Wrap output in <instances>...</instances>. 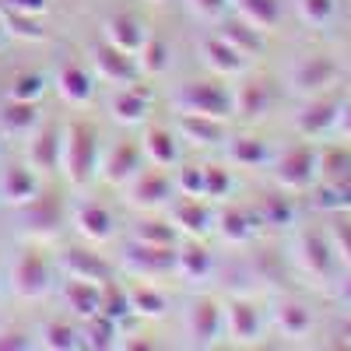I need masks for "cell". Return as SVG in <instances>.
Instances as JSON below:
<instances>
[{
	"label": "cell",
	"instance_id": "1",
	"mask_svg": "<svg viewBox=\"0 0 351 351\" xmlns=\"http://www.w3.org/2000/svg\"><path fill=\"white\" fill-rule=\"evenodd\" d=\"M60 169L74 186H84L99 169V141L84 123H67L60 130Z\"/></svg>",
	"mask_w": 351,
	"mask_h": 351
},
{
	"label": "cell",
	"instance_id": "2",
	"mask_svg": "<svg viewBox=\"0 0 351 351\" xmlns=\"http://www.w3.org/2000/svg\"><path fill=\"white\" fill-rule=\"evenodd\" d=\"M180 112H197V116H211V120H228L232 116V92L221 88L218 81H190L180 88L176 95Z\"/></svg>",
	"mask_w": 351,
	"mask_h": 351
},
{
	"label": "cell",
	"instance_id": "3",
	"mask_svg": "<svg viewBox=\"0 0 351 351\" xmlns=\"http://www.w3.org/2000/svg\"><path fill=\"white\" fill-rule=\"evenodd\" d=\"M274 180L281 190L288 193H306L316 180V152L309 148V144H299V148H288L281 158H278V169H274Z\"/></svg>",
	"mask_w": 351,
	"mask_h": 351
},
{
	"label": "cell",
	"instance_id": "4",
	"mask_svg": "<svg viewBox=\"0 0 351 351\" xmlns=\"http://www.w3.org/2000/svg\"><path fill=\"white\" fill-rule=\"evenodd\" d=\"M11 288L21 299H43L49 291V267L36 250H25L11 263Z\"/></svg>",
	"mask_w": 351,
	"mask_h": 351
},
{
	"label": "cell",
	"instance_id": "5",
	"mask_svg": "<svg viewBox=\"0 0 351 351\" xmlns=\"http://www.w3.org/2000/svg\"><path fill=\"white\" fill-rule=\"evenodd\" d=\"M295 260H299V267L306 274H313V278H330L334 274V263H337L330 239L324 236V232H313V228L299 232V239H295Z\"/></svg>",
	"mask_w": 351,
	"mask_h": 351
},
{
	"label": "cell",
	"instance_id": "6",
	"mask_svg": "<svg viewBox=\"0 0 351 351\" xmlns=\"http://www.w3.org/2000/svg\"><path fill=\"white\" fill-rule=\"evenodd\" d=\"M341 77L337 64L330 60V56L316 53V56H306V60L295 64V71H291V88L302 95H324L327 88H334Z\"/></svg>",
	"mask_w": 351,
	"mask_h": 351
},
{
	"label": "cell",
	"instance_id": "7",
	"mask_svg": "<svg viewBox=\"0 0 351 351\" xmlns=\"http://www.w3.org/2000/svg\"><path fill=\"white\" fill-rule=\"evenodd\" d=\"M172 260H176V246H144V243H130L127 253H123V267L148 281V278H158L165 271H172Z\"/></svg>",
	"mask_w": 351,
	"mask_h": 351
},
{
	"label": "cell",
	"instance_id": "8",
	"mask_svg": "<svg viewBox=\"0 0 351 351\" xmlns=\"http://www.w3.org/2000/svg\"><path fill=\"white\" fill-rule=\"evenodd\" d=\"M127 186H130L127 200L134 204V208H144V211H158V208H165V204L172 200V190H176L169 176H162V172H144V169L134 176Z\"/></svg>",
	"mask_w": 351,
	"mask_h": 351
},
{
	"label": "cell",
	"instance_id": "9",
	"mask_svg": "<svg viewBox=\"0 0 351 351\" xmlns=\"http://www.w3.org/2000/svg\"><path fill=\"white\" fill-rule=\"evenodd\" d=\"M152 109V92L148 88H141V84H123V88H116L112 99H109V112H112V120L116 123H123V127H137L144 123V116H148Z\"/></svg>",
	"mask_w": 351,
	"mask_h": 351
},
{
	"label": "cell",
	"instance_id": "10",
	"mask_svg": "<svg viewBox=\"0 0 351 351\" xmlns=\"http://www.w3.org/2000/svg\"><path fill=\"white\" fill-rule=\"evenodd\" d=\"M337 112H341V99H327V95H313L302 112L295 116V127L302 137H324L337 127Z\"/></svg>",
	"mask_w": 351,
	"mask_h": 351
},
{
	"label": "cell",
	"instance_id": "11",
	"mask_svg": "<svg viewBox=\"0 0 351 351\" xmlns=\"http://www.w3.org/2000/svg\"><path fill=\"white\" fill-rule=\"evenodd\" d=\"M172 225L176 232H186L190 239H204L215 228V215L200 204V197H183L172 204Z\"/></svg>",
	"mask_w": 351,
	"mask_h": 351
},
{
	"label": "cell",
	"instance_id": "12",
	"mask_svg": "<svg viewBox=\"0 0 351 351\" xmlns=\"http://www.w3.org/2000/svg\"><path fill=\"white\" fill-rule=\"evenodd\" d=\"M221 319H225L228 337H236L239 344L256 341V337H260V327H263V319H260L256 306L246 302V299H232V302L221 309Z\"/></svg>",
	"mask_w": 351,
	"mask_h": 351
},
{
	"label": "cell",
	"instance_id": "13",
	"mask_svg": "<svg viewBox=\"0 0 351 351\" xmlns=\"http://www.w3.org/2000/svg\"><path fill=\"white\" fill-rule=\"evenodd\" d=\"M102 36H106L109 46H116V49H123V53L134 56L144 46V39H148V28H144V21L134 18V14H112L102 25Z\"/></svg>",
	"mask_w": 351,
	"mask_h": 351
},
{
	"label": "cell",
	"instance_id": "14",
	"mask_svg": "<svg viewBox=\"0 0 351 351\" xmlns=\"http://www.w3.org/2000/svg\"><path fill=\"white\" fill-rule=\"evenodd\" d=\"M39 197V180L32 169L25 165H8L0 172V200L11 204V208H21V204L36 200Z\"/></svg>",
	"mask_w": 351,
	"mask_h": 351
},
{
	"label": "cell",
	"instance_id": "15",
	"mask_svg": "<svg viewBox=\"0 0 351 351\" xmlns=\"http://www.w3.org/2000/svg\"><path fill=\"white\" fill-rule=\"evenodd\" d=\"M186 330L193 337V344H215L225 330V319H221V309L211 302V299H200L190 306V316H186Z\"/></svg>",
	"mask_w": 351,
	"mask_h": 351
},
{
	"label": "cell",
	"instance_id": "16",
	"mask_svg": "<svg viewBox=\"0 0 351 351\" xmlns=\"http://www.w3.org/2000/svg\"><path fill=\"white\" fill-rule=\"evenodd\" d=\"M21 225L28 232H36V236L49 239L53 232L60 228V204H56L53 197H46V193H39L36 200L21 204Z\"/></svg>",
	"mask_w": 351,
	"mask_h": 351
},
{
	"label": "cell",
	"instance_id": "17",
	"mask_svg": "<svg viewBox=\"0 0 351 351\" xmlns=\"http://www.w3.org/2000/svg\"><path fill=\"white\" fill-rule=\"evenodd\" d=\"M74 225H77V232L88 243H109L112 228H116L109 208H102V204H95V200H84L81 208L74 211Z\"/></svg>",
	"mask_w": 351,
	"mask_h": 351
},
{
	"label": "cell",
	"instance_id": "18",
	"mask_svg": "<svg viewBox=\"0 0 351 351\" xmlns=\"http://www.w3.org/2000/svg\"><path fill=\"white\" fill-rule=\"evenodd\" d=\"M64 271L67 278H81V281H95V285H106L112 281V267L92 250H67L64 253Z\"/></svg>",
	"mask_w": 351,
	"mask_h": 351
},
{
	"label": "cell",
	"instance_id": "19",
	"mask_svg": "<svg viewBox=\"0 0 351 351\" xmlns=\"http://www.w3.org/2000/svg\"><path fill=\"white\" fill-rule=\"evenodd\" d=\"M204 60H208V67L221 77H236V74L246 71V56L236 46H228L221 36L204 39Z\"/></svg>",
	"mask_w": 351,
	"mask_h": 351
},
{
	"label": "cell",
	"instance_id": "20",
	"mask_svg": "<svg viewBox=\"0 0 351 351\" xmlns=\"http://www.w3.org/2000/svg\"><path fill=\"white\" fill-rule=\"evenodd\" d=\"M56 92H60V99L71 102V106H84L95 95V81L84 67L67 64V67H60V74H56Z\"/></svg>",
	"mask_w": 351,
	"mask_h": 351
},
{
	"label": "cell",
	"instance_id": "21",
	"mask_svg": "<svg viewBox=\"0 0 351 351\" xmlns=\"http://www.w3.org/2000/svg\"><path fill=\"white\" fill-rule=\"evenodd\" d=\"M137 172H141V148H134V144L112 148L109 158L102 162V176H106V183H112V186H127Z\"/></svg>",
	"mask_w": 351,
	"mask_h": 351
},
{
	"label": "cell",
	"instance_id": "22",
	"mask_svg": "<svg viewBox=\"0 0 351 351\" xmlns=\"http://www.w3.org/2000/svg\"><path fill=\"white\" fill-rule=\"evenodd\" d=\"M95 67L106 81H116V84H127L134 81V56L123 53V49H116L109 43L95 46Z\"/></svg>",
	"mask_w": 351,
	"mask_h": 351
},
{
	"label": "cell",
	"instance_id": "23",
	"mask_svg": "<svg viewBox=\"0 0 351 351\" xmlns=\"http://www.w3.org/2000/svg\"><path fill=\"white\" fill-rule=\"evenodd\" d=\"M180 134L193 144H221L225 141V120H211V116H197V112H180Z\"/></svg>",
	"mask_w": 351,
	"mask_h": 351
},
{
	"label": "cell",
	"instance_id": "24",
	"mask_svg": "<svg viewBox=\"0 0 351 351\" xmlns=\"http://www.w3.org/2000/svg\"><path fill=\"white\" fill-rule=\"evenodd\" d=\"M28 158H32V165L43 169V172L60 169V130H56V127H43L32 137V144H28Z\"/></svg>",
	"mask_w": 351,
	"mask_h": 351
},
{
	"label": "cell",
	"instance_id": "25",
	"mask_svg": "<svg viewBox=\"0 0 351 351\" xmlns=\"http://www.w3.org/2000/svg\"><path fill=\"white\" fill-rule=\"evenodd\" d=\"M172 271L180 274L183 281H204V278L211 274V253L204 250V246H197V243H190L183 250H176Z\"/></svg>",
	"mask_w": 351,
	"mask_h": 351
},
{
	"label": "cell",
	"instance_id": "26",
	"mask_svg": "<svg viewBox=\"0 0 351 351\" xmlns=\"http://www.w3.org/2000/svg\"><path fill=\"white\" fill-rule=\"evenodd\" d=\"M141 155L162 169V165H172L180 158V148H176V141L165 127H148L144 130V141H141Z\"/></svg>",
	"mask_w": 351,
	"mask_h": 351
},
{
	"label": "cell",
	"instance_id": "27",
	"mask_svg": "<svg viewBox=\"0 0 351 351\" xmlns=\"http://www.w3.org/2000/svg\"><path fill=\"white\" fill-rule=\"evenodd\" d=\"M0 127L8 134H32L39 127V106L21 102V99H8L4 109H0Z\"/></svg>",
	"mask_w": 351,
	"mask_h": 351
},
{
	"label": "cell",
	"instance_id": "28",
	"mask_svg": "<svg viewBox=\"0 0 351 351\" xmlns=\"http://www.w3.org/2000/svg\"><path fill=\"white\" fill-rule=\"evenodd\" d=\"M64 299H67V306L77 313V316H95L99 313V299H102V285H95V281H81V278H71L67 285H64Z\"/></svg>",
	"mask_w": 351,
	"mask_h": 351
},
{
	"label": "cell",
	"instance_id": "29",
	"mask_svg": "<svg viewBox=\"0 0 351 351\" xmlns=\"http://www.w3.org/2000/svg\"><path fill=\"white\" fill-rule=\"evenodd\" d=\"M267 106H271V92L263 81H246L232 92V112L239 116H263Z\"/></svg>",
	"mask_w": 351,
	"mask_h": 351
},
{
	"label": "cell",
	"instance_id": "30",
	"mask_svg": "<svg viewBox=\"0 0 351 351\" xmlns=\"http://www.w3.org/2000/svg\"><path fill=\"white\" fill-rule=\"evenodd\" d=\"M218 232H221V239L232 243V246H243L253 239V232H256V218L243 208H228L221 218H218Z\"/></svg>",
	"mask_w": 351,
	"mask_h": 351
},
{
	"label": "cell",
	"instance_id": "31",
	"mask_svg": "<svg viewBox=\"0 0 351 351\" xmlns=\"http://www.w3.org/2000/svg\"><path fill=\"white\" fill-rule=\"evenodd\" d=\"M232 4H236L239 18H243L246 25L260 28V32L274 28L278 18H281V4H278V0H232Z\"/></svg>",
	"mask_w": 351,
	"mask_h": 351
},
{
	"label": "cell",
	"instance_id": "32",
	"mask_svg": "<svg viewBox=\"0 0 351 351\" xmlns=\"http://www.w3.org/2000/svg\"><path fill=\"white\" fill-rule=\"evenodd\" d=\"M316 172L324 183H344L351 180V152L348 148H324L316 152Z\"/></svg>",
	"mask_w": 351,
	"mask_h": 351
},
{
	"label": "cell",
	"instance_id": "33",
	"mask_svg": "<svg viewBox=\"0 0 351 351\" xmlns=\"http://www.w3.org/2000/svg\"><path fill=\"white\" fill-rule=\"evenodd\" d=\"M127 295H130V313L134 316H148V319H158V316H165V309H169V299L162 295L158 288H152V285H134V288H127Z\"/></svg>",
	"mask_w": 351,
	"mask_h": 351
},
{
	"label": "cell",
	"instance_id": "34",
	"mask_svg": "<svg viewBox=\"0 0 351 351\" xmlns=\"http://www.w3.org/2000/svg\"><path fill=\"white\" fill-rule=\"evenodd\" d=\"M218 36L228 43V46H236L243 56H253V53H260L263 49V39H260V28H253V25H246L243 18L239 21H225L221 28H218Z\"/></svg>",
	"mask_w": 351,
	"mask_h": 351
},
{
	"label": "cell",
	"instance_id": "35",
	"mask_svg": "<svg viewBox=\"0 0 351 351\" xmlns=\"http://www.w3.org/2000/svg\"><path fill=\"white\" fill-rule=\"evenodd\" d=\"M228 158L236 162V165H243V169H256V165L267 162L271 155H267V144H263L260 137L243 134V137H232L228 141Z\"/></svg>",
	"mask_w": 351,
	"mask_h": 351
},
{
	"label": "cell",
	"instance_id": "36",
	"mask_svg": "<svg viewBox=\"0 0 351 351\" xmlns=\"http://www.w3.org/2000/svg\"><path fill=\"white\" fill-rule=\"evenodd\" d=\"M278 330L285 337H306L313 330V313L302 302H281L278 306Z\"/></svg>",
	"mask_w": 351,
	"mask_h": 351
},
{
	"label": "cell",
	"instance_id": "37",
	"mask_svg": "<svg viewBox=\"0 0 351 351\" xmlns=\"http://www.w3.org/2000/svg\"><path fill=\"white\" fill-rule=\"evenodd\" d=\"M313 204L319 211H330V215H351V180L344 183H324L316 190Z\"/></svg>",
	"mask_w": 351,
	"mask_h": 351
},
{
	"label": "cell",
	"instance_id": "38",
	"mask_svg": "<svg viewBox=\"0 0 351 351\" xmlns=\"http://www.w3.org/2000/svg\"><path fill=\"white\" fill-rule=\"evenodd\" d=\"M134 56H137V67L148 74V77H158V74L169 71V46H165V39L148 36V39H144V46Z\"/></svg>",
	"mask_w": 351,
	"mask_h": 351
},
{
	"label": "cell",
	"instance_id": "39",
	"mask_svg": "<svg viewBox=\"0 0 351 351\" xmlns=\"http://www.w3.org/2000/svg\"><path fill=\"white\" fill-rule=\"evenodd\" d=\"M4 32L14 36V39H25V43H43L46 39V28L36 14H14V11H4Z\"/></svg>",
	"mask_w": 351,
	"mask_h": 351
},
{
	"label": "cell",
	"instance_id": "40",
	"mask_svg": "<svg viewBox=\"0 0 351 351\" xmlns=\"http://www.w3.org/2000/svg\"><path fill=\"white\" fill-rule=\"evenodd\" d=\"M134 243H144V246H176V225L172 221H137L134 225Z\"/></svg>",
	"mask_w": 351,
	"mask_h": 351
},
{
	"label": "cell",
	"instance_id": "41",
	"mask_svg": "<svg viewBox=\"0 0 351 351\" xmlns=\"http://www.w3.org/2000/svg\"><path fill=\"white\" fill-rule=\"evenodd\" d=\"M116 319L95 313V316H88V327H84V344L88 348H95V351H106V348H116Z\"/></svg>",
	"mask_w": 351,
	"mask_h": 351
},
{
	"label": "cell",
	"instance_id": "42",
	"mask_svg": "<svg viewBox=\"0 0 351 351\" xmlns=\"http://www.w3.org/2000/svg\"><path fill=\"white\" fill-rule=\"evenodd\" d=\"M99 313L109 316V319H116V324H120V319H127V316H134V313H130V295H127V288L106 281V285H102V299H99Z\"/></svg>",
	"mask_w": 351,
	"mask_h": 351
},
{
	"label": "cell",
	"instance_id": "43",
	"mask_svg": "<svg viewBox=\"0 0 351 351\" xmlns=\"http://www.w3.org/2000/svg\"><path fill=\"white\" fill-rule=\"evenodd\" d=\"M299 18L313 28H327L337 18V0H299Z\"/></svg>",
	"mask_w": 351,
	"mask_h": 351
},
{
	"label": "cell",
	"instance_id": "44",
	"mask_svg": "<svg viewBox=\"0 0 351 351\" xmlns=\"http://www.w3.org/2000/svg\"><path fill=\"white\" fill-rule=\"evenodd\" d=\"M43 77L39 74H14L11 77V84H8V99H21V102H39V95H43Z\"/></svg>",
	"mask_w": 351,
	"mask_h": 351
},
{
	"label": "cell",
	"instance_id": "45",
	"mask_svg": "<svg viewBox=\"0 0 351 351\" xmlns=\"http://www.w3.org/2000/svg\"><path fill=\"white\" fill-rule=\"evenodd\" d=\"M81 341H77V330L67 327V324H46L43 330V348L49 351H74Z\"/></svg>",
	"mask_w": 351,
	"mask_h": 351
},
{
	"label": "cell",
	"instance_id": "46",
	"mask_svg": "<svg viewBox=\"0 0 351 351\" xmlns=\"http://www.w3.org/2000/svg\"><path fill=\"white\" fill-rule=\"evenodd\" d=\"M327 239H330V246H334V256L351 271V221H348V218H334Z\"/></svg>",
	"mask_w": 351,
	"mask_h": 351
},
{
	"label": "cell",
	"instance_id": "47",
	"mask_svg": "<svg viewBox=\"0 0 351 351\" xmlns=\"http://www.w3.org/2000/svg\"><path fill=\"white\" fill-rule=\"evenodd\" d=\"M176 193L183 197H204V165H183L176 172Z\"/></svg>",
	"mask_w": 351,
	"mask_h": 351
},
{
	"label": "cell",
	"instance_id": "48",
	"mask_svg": "<svg viewBox=\"0 0 351 351\" xmlns=\"http://www.w3.org/2000/svg\"><path fill=\"white\" fill-rule=\"evenodd\" d=\"M232 190V176L221 165H204V197H228Z\"/></svg>",
	"mask_w": 351,
	"mask_h": 351
},
{
	"label": "cell",
	"instance_id": "49",
	"mask_svg": "<svg viewBox=\"0 0 351 351\" xmlns=\"http://www.w3.org/2000/svg\"><path fill=\"white\" fill-rule=\"evenodd\" d=\"M291 200L288 197H267L263 200V221L267 225H291Z\"/></svg>",
	"mask_w": 351,
	"mask_h": 351
},
{
	"label": "cell",
	"instance_id": "50",
	"mask_svg": "<svg viewBox=\"0 0 351 351\" xmlns=\"http://www.w3.org/2000/svg\"><path fill=\"white\" fill-rule=\"evenodd\" d=\"M4 11H14V14H43L46 11V0H0Z\"/></svg>",
	"mask_w": 351,
	"mask_h": 351
},
{
	"label": "cell",
	"instance_id": "51",
	"mask_svg": "<svg viewBox=\"0 0 351 351\" xmlns=\"http://www.w3.org/2000/svg\"><path fill=\"white\" fill-rule=\"evenodd\" d=\"M190 8H193L200 18H211V21H218V18L225 14V8H228V0H190Z\"/></svg>",
	"mask_w": 351,
	"mask_h": 351
},
{
	"label": "cell",
	"instance_id": "52",
	"mask_svg": "<svg viewBox=\"0 0 351 351\" xmlns=\"http://www.w3.org/2000/svg\"><path fill=\"white\" fill-rule=\"evenodd\" d=\"M334 130H341V137H348V141H351V102H341L337 127H334Z\"/></svg>",
	"mask_w": 351,
	"mask_h": 351
},
{
	"label": "cell",
	"instance_id": "53",
	"mask_svg": "<svg viewBox=\"0 0 351 351\" xmlns=\"http://www.w3.org/2000/svg\"><path fill=\"white\" fill-rule=\"evenodd\" d=\"M341 302H344V306L351 309V278H348V281L341 285Z\"/></svg>",
	"mask_w": 351,
	"mask_h": 351
},
{
	"label": "cell",
	"instance_id": "54",
	"mask_svg": "<svg viewBox=\"0 0 351 351\" xmlns=\"http://www.w3.org/2000/svg\"><path fill=\"white\" fill-rule=\"evenodd\" d=\"M18 334H8V341H0V348H28V341H14Z\"/></svg>",
	"mask_w": 351,
	"mask_h": 351
},
{
	"label": "cell",
	"instance_id": "55",
	"mask_svg": "<svg viewBox=\"0 0 351 351\" xmlns=\"http://www.w3.org/2000/svg\"><path fill=\"white\" fill-rule=\"evenodd\" d=\"M341 337H344V344H348V348H351V316H348V319H344V330H341Z\"/></svg>",
	"mask_w": 351,
	"mask_h": 351
},
{
	"label": "cell",
	"instance_id": "56",
	"mask_svg": "<svg viewBox=\"0 0 351 351\" xmlns=\"http://www.w3.org/2000/svg\"><path fill=\"white\" fill-rule=\"evenodd\" d=\"M0 46H4V32H0Z\"/></svg>",
	"mask_w": 351,
	"mask_h": 351
}]
</instances>
